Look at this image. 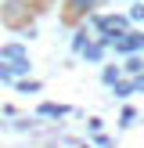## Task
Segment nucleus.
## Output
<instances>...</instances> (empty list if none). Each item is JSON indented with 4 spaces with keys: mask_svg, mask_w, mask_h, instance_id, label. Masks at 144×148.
Returning a JSON list of instances; mask_svg holds the SVG:
<instances>
[{
    "mask_svg": "<svg viewBox=\"0 0 144 148\" xmlns=\"http://www.w3.org/2000/svg\"><path fill=\"white\" fill-rule=\"evenodd\" d=\"M97 4H101V0H69V11L72 14H90Z\"/></svg>",
    "mask_w": 144,
    "mask_h": 148,
    "instance_id": "nucleus-1",
    "label": "nucleus"
}]
</instances>
